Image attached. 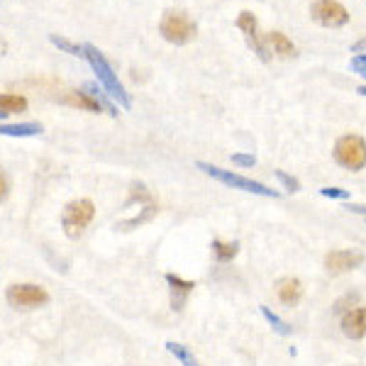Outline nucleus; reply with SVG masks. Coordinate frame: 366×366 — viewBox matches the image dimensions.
<instances>
[{
	"mask_svg": "<svg viewBox=\"0 0 366 366\" xmlns=\"http://www.w3.org/2000/svg\"><path fill=\"white\" fill-rule=\"evenodd\" d=\"M325 198H335V200H349V191L344 188H320Z\"/></svg>",
	"mask_w": 366,
	"mask_h": 366,
	"instance_id": "b1692460",
	"label": "nucleus"
},
{
	"mask_svg": "<svg viewBox=\"0 0 366 366\" xmlns=\"http://www.w3.org/2000/svg\"><path fill=\"white\" fill-rule=\"evenodd\" d=\"M364 47H366V39H362V42L354 44V52H359V49H364Z\"/></svg>",
	"mask_w": 366,
	"mask_h": 366,
	"instance_id": "c85d7f7f",
	"label": "nucleus"
},
{
	"mask_svg": "<svg viewBox=\"0 0 366 366\" xmlns=\"http://www.w3.org/2000/svg\"><path fill=\"white\" fill-rule=\"evenodd\" d=\"M303 281L295 279V276H284V279L276 281V295H279V300L284 305H288V308H293V305L300 303V298H303Z\"/></svg>",
	"mask_w": 366,
	"mask_h": 366,
	"instance_id": "9b49d317",
	"label": "nucleus"
},
{
	"mask_svg": "<svg viewBox=\"0 0 366 366\" xmlns=\"http://www.w3.org/2000/svg\"><path fill=\"white\" fill-rule=\"evenodd\" d=\"M159 34L169 44L183 47V44H188L198 34V24L193 22L183 10H166V13L161 15Z\"/></svg>",
	"mask_w": 366,
	"mask_h": 366,
	"instance_id": "7ed1b4c3",
	"label": "nucleus"
},
{
	"mask_svg": "<svg viewBox=\"0 0 366 366\" xmlns=\"http://www.w3.org/2000/svg\"><path fill=\"white\" fill-rule=\"evenodd\" d=\"M198 169L205 171V174L212 176L215 181L235 188V191H247V193H254V196H264V198H281L279 191H274V188L264 186V183H259L254 179H247V176H242V174H235V171H225V169H220V166L205 164V161H198Z\"/></svg>",
	"mask_w": 366,
	"mask_h": 366,
	"instance_id": "f03ea898",
	"label": "nucleus"
},
{
	"mask_svg": "<svg viewBox=\"0 0 366 366\" xmlns=\"http://www.w3.org/2000/svg\"><path fill=\"white\" fill-rule=\"evenodd\" d=\"M276 174V179H279L281 183H284V188L288 193H298L300 191V181L298 179H293V176H288L286 171H274Z\"/></svg>",
	"mask_w": 366,
	"mask_h": 366,
	"instance_id": "5701e85b",
	"label": "nucleus"
},
{
	"mask_svg": "<svg viewBox=\"0 0 366 366\" xmlns=\"http://www.w3.org/2000/svg\"><path fill=\"white\" fill-rule=\"evenodd\" d=\"M5 117H8V115H5V112H0V122H3V120H5Z\"/></svg>",
	"mask_w": 366,
	"mask_h": 366,
	"instance_id": "7c9ffc66",
	"label": "nucleus"
},
{
	"mask_svg": "<svg viewBox=\"0 0 366 366\" xmlns=\"http://www.w3.org/2000/svg\"><path fill=\"white\" fill-rule=\"evenodd\" d=\"M347 210H352V212H362V215H366V205H347Z\"/></svg>",
	"mask_w": 366,
	"mask_h": 366,
	"instance_id": "cd10ccee",
	"label": "nucleus"
},
{
	"mask_svg": "<svg viewBox=\"0 0 366 366\" xmlns=\"http://www.w3.org/2000/svg\"><path fill=\"white\" fill-rule=\"evenodd\" d=\"M310 15H313L315 22L325 24V27H342V24L349 22L347 8L337 0H318L310 8Z\"/></svg>",
	"mask_w": 366,
	"mask_h": 366,
	"instance_id": "0eeeda50",
	"label": "nucleus"
},
{
	"mask_svg": "<svg viewBox=\"0 0 366 366\" xmlns=\"http://www.w3.org/2000/svg\"><path fill=\"white\" fill-rule=\"evenodd\" d=\"M5 300H8V305H13V308H42V305L49 303V293L47 288H42V286L37 284H13L8 286V291H5Z\"/></svg>",
	"mask_w": 366,
	"mask_h": 366,
	"instance_id": "423d86ee",
	"label": "nucleus"
},
{
	"mask_svg": "<svg viewBox=\"0 0 366 366\" xmlns=\"http://www.w3.org/2000/svg\"><path fill=\"white\" fill-rule=\"evenodd\" d=\"M335 161L349 171H362L366 166V142L359 135H344L335 145Z\"/></svg>",
	"mask_w": 366,
	"mask_h": 366,
	"instance_id": "39448f33",
	"label": "nucleus"
},
{
	"mask_svg": "<svg viewBox=\"0 0 366 366\" xmlns=\"http://www.w3.org/2000/svg\"><path fill=\"white\" fill-rule=\"evenodd\" d=\"M135 203H145V205H147V203H152V193L147 191V186H145V183H140V181L130 186V198L125 200V207L135 205Z\"/></svg>",
	"mask_w": 366,
	"mask_h": 366,
	"instance_id": "412c9836",
	"label": "nucleus"
},
{
	"mask_svg": "<svg viewBox=\"0 0 366 366\" xmlns=\"http://www.w3.org/2000/svg\"><path fill=\"white\" fill-rule=\"evenodd\" d=\"M64 101H66L68 105L83 108V110H88V112H101V110H103L101 101H98L96 96H91V93H88L86 88H83V91H68Z\"/></svg>",
	"mask_w": 366,
	"mask_h": 366,
	"instance_id": "ddd939ff",
	"label": "nucleus"
},
{
	"mask_svg": "<svg viewBox=\"0 0 366 366\" xmlns=\"http://www.w3.org/2000/svg\"><path fill=\"white\" fill-rule=\"evenodd\" d=\"M210 249H212V256H215V261H220V264H230V261L235 259L237 254H240V242L212 240Z\"/></svg>",
	"mask_w": 366,
	"mask_h": 366,
	"instance_id": "2eb2a0df",
	"label": "nucleus"
},
{
	"mask_svg": "<svg viewBox=\"0 0 366 366\" xmlns=\"http://www.w3.org/2000/svg\"><path fill=\"white\" fill-rule=\"evenodd\" d=\"M27 110V98L20 93H0V112H24Z\"/></svg>",
	"mask_w": 366,
	"mask_h": 366,
	"instance_id": "a211bd4d",
	"label": "nucleus"
},
{
	"mask_svg": "<svg viewBox=\"0 0 366 366\" xmlns=\"http://www.w3.org/2000/svg\"><path fill=\"white\" fill-rule=\"evenodd\" d=\"M83 57H86V61L91 64V68H93V73H96L98 83H101L103 91L110 96V101L120 103L122 108H130L132 105L130 93L125 91L122 81L117 78L115 68H112L110 61L105 59V54H103L98 47H93V44H83Z\"/></svg>",
	"mask_w": 366,
	"mask_h": 366,
	"instance_id": "f257e3e1",
	"label": "nucleus"
},
{
	"mask_svg": "<svg viewBox=\"0 0 366 366\" xmlns=\"http://www.w3.org/2000/svg\"><path fill=\"white\" fill-rule=\"evenodd\" d=\"M342 332L344 337L354 339V342H359V339L366 337V305H357V308H349L347 313H342Z\"/></svg>",
	"mask_w": 366,
	"mask_h": 366,
	"instance_id": "1a4fd4ad",
	"label": "nucleus"
},
{
	"mask_svg": "<svg viewBox=\"0 0 366 366\" xmlns=\"http://www.w3.org/2000/svg\"><path fill=\"white\" fill-rule=\"evenodd\" d=\"M261 315H264L266 323H269L271 328H274V332L284 335V337H288V335H293V328H291V325L286 323L284 318H279V315H276L271 308H266V305H261Z\"/></svg>",
	"mask_w": 366,
	"mask_h": 366,
	"instance_id": "6ab92c4d",
	"label": "nucleus"
},
{
	"mask_svg": "<svg viewBox=\"0 0 366 366\" xmlns=\"http://www.w3.org/2000/svg\"><path fill=\"white\" fill-rule=\"evenodd\" d=\"M93 215H96V205L88 198H78V200L68 203L61 212V227L68 240H78L83 230L93 222Z\"/></svg>",
	"mask_w": 366,
	"mask_h": 366,
	"instance_id": "20e7f679",
	"label": "nucleus"
},
{
	"mask_svg": "<svg viewBox=\"0 0 366 366\" xmlns=\"http://www.w3.org/2000/svg\"><path fill=\"white\" fill-rule=\"evenodd\" d=\"M352 71L366 78V54H359V57L352 59Z\"/></svg>",
	"mask_w": 366,
	"mask_h": 366,
	"instance_id": "a878e982",
	"label": "nucleus"
},
{
	"mask_svg": "<svg viewBox=\"0 0 366 366\" xmlns=\"http://www.w3.org/2000/svg\"><path fill=\"white\" fill-rule=\"evenodd\" d=\"M166 349H169V354H174L176 359L183 364V366H200L198 364V359L191 354V349L186 347V344L181 342H166Z\"/></svg>",
	"mask_w": 366,
	"mask_h": 366,
	"instance_id": "aec40b11",
	"label": "nucleus"
},
{
	"mask_svg": "<svg viewBox=\"0 0 366 366\" xmlns=\"http://www.w3.org/2000/svg\"><path fill=\"white\" fill-rule=\"evenodd\" d=\"M8 196H10V179H8V174L0 169V203H3Z\"/></svg>",
	"mask_w": 366,
	"mask_h": 366,
	"instance_id": "bb28decb",
	"label": "nucleus"
},
{
	"mask_svg": "<svg viewBox=\"0 0 366 366\" xmlns=\"http://www.w3.org/2000/svg\"><path fill=\"white\" fill-rule=\"evenodd\" d=\"M166 284H169L171 288V308L179 313V310H183V305H186L188 295L196 288V281H186L176 274H166Z\"/></svg>",
	"mask_w": 366,
	"mask_h": 366,
	"instance_id": "f8f14e48",
	"label": "nucleus"
},
{
	"mask_svg": "<svg viewBox=\"0 0 366 366\" xmlns=\"http://www.w3.org/2000/svg\"><path fill=\"white\" fill-rule=\"evenodd\" d=\"M156 212H159V207H156L154 203H149V205H145V207H142V212H140V215L130 217V220H122V222H117V225H115V230H122V232L137 230V227H142V225H147V222H149V220H154V217H156Z\"/></svg>",
	"mask_w": 366,
	"mask_h": 366,
	"instance_id": "4468645a",
	"label": "nucleus"
},
{
	"mask_svg": "<svg viewBox=\"0 0 366 366\" xmlns=\"http://www.w3.org/2000/svg\"><path fill=\"white\" fill-rule=\"evenodd\" d=\"M49 42H52L57 49H61V52L71 54V57H83V47L81 44H73L71 39L59 37V34H49Z\"/></svg>",
	"mask_w": 366,
	"mask_h": 366,
	"instance_id": "4be33fe9",
	"label": "nucleus"
},
{
	"mask_svg": "<svg viewBox=\"0 0 366 366\" xmlns=\"http://www.w3.org/2000/svg\"><path fill=\"white\" fill-rule=\"evenodd\" d=\"M42 132L39 122H17V125H8V122H0V135L8 137H34Z\"/></svg>",
	"mask_w": 366,
	"mask_h": 366,
	"instance_id": "dca6fc26",
	"label": "nucleus"
},
{
	"mask_svg": "<svg viewBox=\"0 0 366 366\" xmlns=\"http://www.w3.org/2000/svg\"><path fill=\"white\" fill-rule=\"evenodd\" d=\"M366 261L364 251H357V249H335L325 256V269L328 274L332 276H339V274H347V271H354L359 269Z\"/></svg>",
	"mask_w": 366,
	"mask_h": 366,
	"instance_id": "6e6552de",
	"label": "nucleus"
},
{
	"mask_svg": "<svg viewBox=\"0 0 366 366\" xmlns=\"http://www.w3.org/2000/svg\"><path fill=\"white\" fill-rule=\"evenodd\" d=\"M266 42L271 44L274 54H279V57H284V59L295 57V44L291 42V39L286 37L284 32H269V34H266Z\"/></svg>",
	"mask_w": 366,
	"mask_h": 366,
	"instance_id": "f3484780",
	"label": "nucleus"
},
{
	"mask_svg": "<svg viewBox=\"0 0 366 366\" xmlns=\"http://www.w3.org/2000/svg\"><path fill=\"white\" fill-rule=\"evenodd\" d=\"M357 93H362V96H366V86H359V88H357Z\"/></svg>",
	"mask_w": 366,
	"mask_h": 366,
	"instance_id": "c756f323",
	"label": "nucleus"
},
{
	"mask_svg": "<svg viewBox=\"0 0 366 366\" xmlns=\"http://www.w3.org/2000/svg\"><path fill=\"white\" fill-rule=\"evenodd\" d=\"M232 161H235L237 166H254L256 164V156L254 154H232Z\"/></svg>",
	"mask_w": 366,
	"mask_h": 366,
	"instance_id": "393cba45",
	"label": "nucleus"
},
{
	"mask_svg": "<svg viewBox=\"0 0 366 366\" xmlns=\"http://www.w3.org/2000/svg\"><path fill=\"white\" fill-rule=\"evenodd\" d=\"M237 27H240V32L247 37V42H249V47L254 49L256 54H259L264 61H269V52H266V47L261 44V37H259V24H256V17L251 13H240V17H237Z\"/></svg>",
	"mask_w": 366,
	"mask_h": 366,
	"instance_id": "9d476101",
	"label": "nucleus"
}]
</instances>
